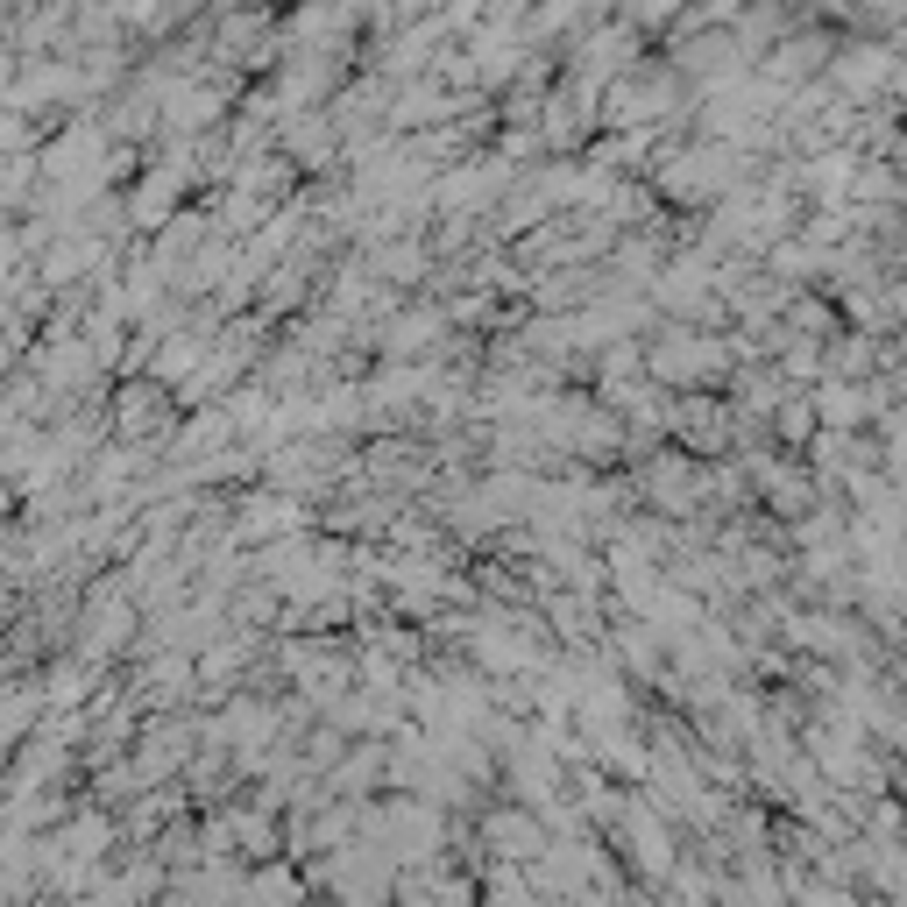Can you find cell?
Wrapping results in <instances>:
<instances>
[{
  "label": "cell",
  "instance_id": "cell-1",
  "mask_svg": "<svg viewBox=\"0 0 907 907\" xmlns=\"http://www.w3.org/2000/svg\"><path fill=\"white\" fill-rule=\"evenodd\" d=\"M291 893H298V886H291V879H277V872H263V879L249 886V900H256V907H277V900H291Z\"/></svg>",
  "mask_w": 907,
  "mask_h": 907
}]
</instances>
